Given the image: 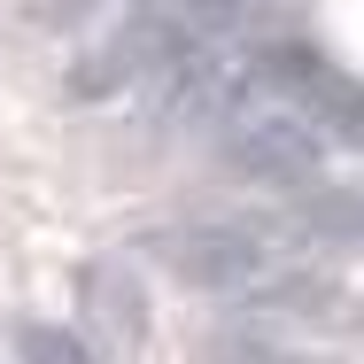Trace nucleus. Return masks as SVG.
<instances>
[{
  "label": "nucleus",
  "instance_id": "f257e3e1",
  "mask_svg": "<svg viewBox=\"0 0 364 364\" xmlns=\"http://www.w3.org/2000/svg\"><path fill=\"white\" fill-rule=\"evenodd\" d=\"M210 124H218L225 155H232L248 178H272V186L318 178V171H326V147H333L326 109H318L302 85H287V77H240L232 101H225Z\"/></svg>",
  "mask_w": 364,
  "mask_h": 364
},
{
  "label": "nucleus",
  "instance_id": "f03ea898",
  "mask_svg": "<svg viewBox=\"0 0 364 364\" xmlns=\"http://www.w3.org/2000/svg\"><path fill=\"white\" fill-rule=\"evenodd\" d=\"M147 256L171 279H186V287H202V294H225V302H279L294 318L310 302L302 264H294L287 248H272L264 232H248V225H178V232H155Z\"/></svg>",
  "mask_w": 364,
  "mask_h": 364
},
{
  "label": "nucleus",
  "instance_id": "7ed1b4c3",
  "mask_svg": "<svg viewBox=\"0 0 364 364\" xmlns=\"http://www.w3.org/2000/svg\"><path fill=\"white\" fill-rule=\"evenodd\" d=\"M77 310H85L93 349H140L147 341V294L124 264H85L77 272Z\"/></svg>",
  "mask_w": 364,
  "mask_h": 364
},
{
  "label": "nucleus",
  "instance_id": "20e7f679",
  "mask_svg": "<svg viewBox=\"0 0 364 364\" xmlns=\"http://www.w3.org/2000/svg\"><path fill=\"white\" fill-rule=\"evenodd\" d=\"M23 357L70 364V357H85V341H77V333H55V326H23Z\"/></svg>",
  "mask_w": 364,
  "mask_h": 364
}]
</instances>
